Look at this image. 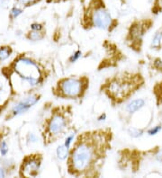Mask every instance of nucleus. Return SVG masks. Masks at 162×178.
Instances as JSON below:
<instances>
[{"label": "nucleus", "mask_w": 162, "mask_h": 178, "mask_svg": "<svg viewBox=\"0 0 162 178\" xmlns=\"http://www.w3.org/2000/svg\"><path fill=\"white\" fill-rule=\"evenodd\" d=\"M14 69L22 81L26 82L30 87H36L43 81L39 64L30 58L22 57L16 59L14 64Z\"/></svg>", "instance_id": "39448f33"}, {"label": "nucleus", "mask_w": 162, "mask_h": 178, "mask_svg": "<svg viewBox=\"0 0 162 178\" xmlns=\"http://www.w3.org/2000/svg\"><path fill=\"white\" fill-rule=\"evenodd\" d=\"M74 138H75L74 133L67 136V138H65V141H64V145H65V147H67L68 148L70 149V147H71L72 143H73V141H74Z\"/></svg>", "instance_id": "6ab92c4d"}, {"label": "nucleus", "mask_w": 162, "mask_h": 178, "mask_svg": "<svg viewBox=\"0 0 162 178\" xmlns=\"http://www.w3.org/2000/svg\"><path fill=\"white\" fill-rule=\"evenodd\" d=\"M31 29L33 31H38V32H42L43 30V25L40 23H34L31 24Z\"/></svg>", "instance_id": "4be33fe9"}, {"label": "nucleus", "mask_w": 162, "mask_h": 178, "mask_svg": "<svg viewBox=\"0 0 162 178\" xmlns=\"http://www.w3.org/2000/svg\"><path fill=\"white\" fill-rule=\"evenodd\" d=\"M44 37V33L42 32H38V31H33L32 32H29L28 35H27V38L33 41H36V40H40L43 39Z\"/></svg>", "instance_id": "4468645a"}, {"label": "nucleus", "mask_w": 162, "mask_h": 178, "mask_svg": "<svg viewBox=\"0 0 162 178\" xmlns=\"http://www.w3.org/2000/svg\"><path fill=\"white\" fill-rule=\"evenodd\" d=\"M40 94H32L20 101H18L16 104H14V105L11 109V113L13 114V116H17V115H20L23 113H25L33 106L35 105L40 101Z\"/></svg>", "instance_id": "1a4fd4ad"}, {"label": "nucleus", "mask_w": 162, "mask_h": 178, "mask_svg": "<svg viewBox=\"0 0 162 178\" xmlns=\"http://www.w3.org/2000/svg\"><path fill=\"white\" fill-rule=\"evenodd\" d=\"M162 46V30H159L157 33H155L152 41H151V44L150 47L151 49H154V50H159L161 49Z\"/></svg>", "instance_id": "9b49d317"}, {"label": "nucleus", "mask_w": 162, "mask_h": 178, "mask_svg": "<svg viewBox=\"0 0 162 178\" xmlns=\"http://www.w3.org/2000/svg\"><path fill=\"white\" fill-rule=\"evenodd\" d=\"M161 125H157L155 127H153V128H151V129H149L147 133H148L149 136H154L156 134H158L159 132L161 131Z\"/></svg>", "instance_id": "412c9836"}, {"label": "nucleus", "mask_w": 162, "mask_h": 178, "mask_svg": "<svg viewBox=\"0 0 162 178\" xmlns=\"http://www.w3.org/2000/svg\"><path fill=\"white\" fill-rule=\"evenodd\" d=\"M42 158L40 154L30 155L23 160L21 165V175L24 177H34L38 175L41 166Z\"/></svg>", "instance_id": "0eeeda50"}, {"label": "nucleus", "mask_w": 162, "mask_h": 178, "mask_svg": "<svg viewBox=\"0 0 162 178\" xmlns=\"http://www.w3.org/2000/svg\"><path fill=\"white\" fill-rule=\"evenodd\" d=\"M12 53V49L10 47L5 46L0 48V63L7 59Z\"/></svg>", "instance_id": "ddd939ff"}, {"label": "nucleus", "mask_w": 162, "mask_h": 178, "mask_svg": "<svg viewBox=\"0 0 162 178\" xmlns=\"http://www.w3.org/2000/svg\"><path fill=\"white\" fill-rule=\"evenodd\" d=\"M68 118L67 112H62L60 108L55 109L50 118L45 121L43 132L44 144H50L62 136L67 131Z\"/></svg>", "instance_id": "423d86ee"}, {"label": "nucleus", "mask_w": 162, "mask_h": 178, "mask_svg": "<svg viewBox=\"0 0 162 178\" xmlns=\"http://www.w3.org/2000/svg\"><path fill=\"white\" fill-rule=\"evenodd\" d=\"M111 133L104 131L85 132L79 135L68 158V173L75 176L88 175L105 157Z\"/></svg>", "instance_id": "f257e3e1"}, {"label": "nucleus", "mask_w": 162, "mask_h": 178, "mask_svg": "<svg viewBox=\"0 0 162 178\" xmlns=\"http://www.w3.org/2000/svg\"><path fill=\"white\" fill-rule=\"evenodd\" d=\"M149 24H147L146 21H141V22H134L129 28L128 35H127V40L130 41L132 44L131 47L132 49L135 48H141V43L144 33L147 32Z\"/></svg>", "instance_id": "6e6552de"}, {"label": "nucleus", "mask_w": 162, "mask_h": 178, "mask_svg": "<svg viewBox=\"0 0 162 178\" xmlns=\"http://www.w3.org/2000/svg\"><path fill=\"white\" fill-rule=\"evenodd\" d=\"M69 151L70 149L68 148L67 147H65V145H60L57 148H56V155L58 158L60 160H66L68 158V155H69Z\"/></svg>", "instance_id": "f8f14e48"}, {"label": "nucleus", "mask_w": 162, "mask_h": 178, "mask_svg": "<svg viewBox=\"0 0 162 178\" xmlns=\"http://www.w3.org/2000/svg\"><path fill=\"white\" fill-rule=\"evenodd\" d=\"M20 5L24 6V7H30L33 6L34 4H36L39 0H16Z\"/></svg>", "instance_id": "aec40b11"}, {"label": "nucleus", "mask_w": 162, "mask_h": 178, "mask_svg": "<svg viewBox=\"0 0 162 178\" xmlns=\"http://www.w3.org/2000/svg\"><path fill=\"white\" fill-rule=\"evenodd\" d=\"M8 146H7V143L5 141V140H2L0 142V153H1V156L2 157H6L8 153Z\"/></svg>", "instance_id": "f3484780"}, {"label": "nucleus", "mask_w": 162, "mask_h": 178, "mask_svg": "<svg viewBox=\"0 0 162 178\" xmlns=\"http://www.w3.org/2000/svg\"><path fill=\"white\" fill-rule=\"evenodd\" d=\"M5 176H6V174H5L4 169L0 167V177H5Z\"/></svg>", "instance_id": "a878e982"}, {"label": "nucleus", "mask_w": 162, "mask_h": 178, "mask_svg": "<svg viewBox=\"0 0 162 178\" xmlns=\"http://www.w3.org/2000/svg\"><path fill=\"white\" fill-rule=\"evenodd\" d=\"M143 130L142 129H138V128H134V127H132L128 130V133L130 134V136H132V138H139L142 136L143 134Z\"/></svg>", "instance_id": "2eb2a0df"}, {"label": "nucleus", "mask_w": 162, "mask_h": 178, "mask_svg": "<svg viewBox=\"0 0 162 178\" xmlns=\"http://www.w3.org/2000/svg\"><path fill=\"white\" fill-rule=\"evenodd\" d=\"M81 56H82V52H81V51H76L74 53H72L71 55H70V57H69V62L70 63H75L76 61H78V59H80Z\"/></svg>", "instance_id": "a211bd4d"}, {"label": "nucleus", "mask_w": 162, "mask_h": 178, "mask_svg": "<svg viewBox=\"0 0 162 178\" xmlns=\"http://www.w3.org/2000/svg\"><path fill=\"white\" fill-rule=\"evenodd\" d=\"M27 141L28 143H36L38 141V137L34 133H29L27 136Z\"/></svg>", "instance_id": "5701e85b"}, {"label": "nucleus", "mask_w": 162, "mask_h": 178, "mask_svg": "<svg viewBox=\"0 0 162 178\" xmlns=\"http://www.w3.org/2000/svg\"><path fill=\"white\" fill-rule=\"evenodd\" d=\"M145 105V101L144 99H135L132 100V102H130L128 105H126V112L129 113H135L136 112H138L139 110H141L143 106Z\"/></svg>", "instance_id": "9d476101"}, {"label": "nucleus", "mask_w": 162, "mask_h": 178, "mask_svg": "<svg viewBox=\"0 0 162 178\" xmlns=\"http://www.w3.org/2000/svg\"><path fill=\"white\" fill-rule=\"evenodd\" d=\"M153 65L157 70L162 72V60L160 59H156L153 62Z\"/></svg>", "instance_id": "b1692460"}, {"label": "nucleus", "mask_w": 162, "mask_h": 178, "mask_svg": "<svg viewBox=\"0 0 162 178\" xmlns=\"http://www.w3.org/2000/svg\"><path fill=\"white\" fill-rule=\"evenodd\" d=\"M23 13V9H21L20 7H14L11 10H10V17L12 19H15L17 18L20 14Z\"/></svg>", "instance_id": "dca6fc26"}, {"label": "nucleus", "mask_w": 162, "mask_h": 178, "mask_svg": "<svg viewBox=\"0 0 162 178\" xmlns=\"http://www.w3.org/2000/svg\"><path fill=\"white\" fill-rule=\"evenodd\" d=\"M5 1H7V0H2V2H5Z\"/></svg>", "instance_id": "bb28decb"}, {"label": "nucleus", "mask_w": 162, "mask_h": 178, "mask_svg": "<svg viewBox=\"0 0 162 178\" xmlns=\"http://www.w3.org/2000/svg\"><path fill=\"white\" fill-rule=\"evenodd\" d=\"M89 80L86 77H68L60 79L53 87L55 96L61 98H81L88 89Z\"/></svg>", "instance_id": "20e7f679"}, {"label": "nucleus", "mask_w": 162, "mask_h": 178, "mask_svg": "<svg viewBox=\"0 0 162 178\" xmlns=\"http://www.w3.org/2000/svg\"><path fill=\"white\" fill-rule=\"evenodd\" d=\"M85 27H94L101 30H110L114 26V19L103 0H92L84 14Z\"/></svg>", "instance_id": "7ed1b4c3"}, {"label": "nucleus", "mask_w": 162, "mask_h": 178, "mask_svg": "<svg viewBox=\"0 0 162 178\" xmlns=\"http://www.w3.org/2000/svg\"><path fill=\"white\" fill-rule=\"evenodd\" d=\"M106 113L105 112H103L101 113L98 117H97V121H105L106 120Z\"/></svg>", "instance_id": "393cba45"}, {"label": "nucleus", "mask_w": 162, "mask_h": 178, "mask_svg": "<svg viewBox=\"0 0 162 178\" xmlns=\"http://www.w3.org/2000/svg\"><path fill=\"white\" fill-rule=\"evenodd\" d=\"M142 85V79L140 75L123 73L108 79L102 88L109 99L118 104L130 97Z\"/></svg>", "instance_id": "f03ea898"}]
</instances>
